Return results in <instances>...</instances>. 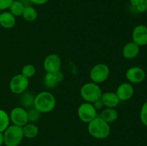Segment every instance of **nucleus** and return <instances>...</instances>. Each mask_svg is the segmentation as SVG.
I'll return each mask as SVG.
<instances>
[{
	"label": "nucleus",
	"instance_id": "obj_25",
	"mask_svg": "<svg viewBox=\"0 0 147 146\" xmlns=\"http://www.w3.org/2000/svg\"><path fill=\"white\" fill-rule=\"evenodd\" d=\"M139 117H140V120L142 124L147 127V102L144 103L143 105L142 106Z\"/></svg>",
	"mask_w": 147,
	"mask_h": 146
},
{
	"label": "nucleus",
	"instance_id": "obj_4",
	"mask_svg": "<svg viewBox=\"0 0 147 146\" xmlns=\"http://www.w3.org/2000/svg\"><path fill=\"white\" fill-rule=\"evenodd\" d=\"M80 96L86 102L93 103V102L100 99L102 90L100 86L96 83L87 82L82 86L80 89Z\"/></svg>",
	"mask_w": 147,
	"mask_h": 146
},
{
	"label": "nucleus",
	"instance_id": "obj_16",
	"mask_svg": "<svg viewBox=\"0 0 147 146\" xmlns=\"http://www.w3.org/2000/svg\"><path fill=\"white\" fill-rule=\"evenodd\" d=\"M16 24L15 17L10 11H3L0 14V25L4 29H11Z\"/></svg>",
	"mask_w": 147,
	"mask_h": 146
},
{
	"label": "nucleus",
	"instance_id": "obj_34",
	"mask_svg": "<svg viewBox=\"0 0 147 146\" xmlns=\"http://www.w3.org/2000/svg\"><path fill=\"white\" fill-rule=\"evenodd\" d=\"M0 14H1V12H0Z\"/></svg>",
	"mask_w": 147,
	"mask_h": 146
},
{
	"label": "nucleus",
	"instance_id": "obj_19",
	"mask_svg": "<svg viewBox=\"0 0 147 146\" xmlns=\"http://www.w3.org/2000/svg\"><path fill=\"white\" fill-rule=\"evenodd\" d=\"M24 137L28 139L34 138L39 133V128L34 123H27L22 127Z\"/></svg>",
	"mask_w": 147,
	"mask_h": 146
},
{
	"label": "nucleus",
	"instance_id": "obj_33",
	"mask_svg": "<svg viewBox=\"0 0 147 146\" xmlns=\"http://www.w3.org/2000/svg\"><path fill=\"white\" fill-rule=\"evenodd\" d=\"M112 146H116V145H112Z\"/></svg>",
	"mask_w": 147,
	"mask_h": 146
},
{
	"label": "nucleus",
	"instance_id": "obj_22",
	"mask_svg": "<svg viewBox=\"0 0 147 146\" xmlns=\"http://www.w3.org/2000/svg\"><path fill=\"white\" fill-rule=\"evenodd\" d=\"M9 115L6 111L0 110V132L4 133L6 129L9 126Z\"/></svg>",
	"mask_w": 147,
	"mask_h": 146
},
{
	"label": "nucleus",
	"instance_id": "obj_32",
	"mask_svg": "<svg viewBox=\"0 0 147 146\" xmlns=\"http://www.w3.org/2000/svg\"><path fill=\"white\" fill-rule=\"evenodd\" d=\"M143 4H144L145 7H146V11H147V0H144V1Z\"/></svg>",
	"mask_w": 147,
	"mask_h": 146
},
{
	"label": "nucleus",
	"instance_id": "obj_13",
	"mask_svg": "<svg viewBox=\"0 0 147 146\" xmlns=\"http://www.w3.org/2000/svg\"><path fill=\"white\" fill-rule=\"evenodd\" d=\"M64 79V74L61 71L56 73L46 72L43 78V82L45 86L48 89L55 87L60 82Z\"/></svg>",
	"mask_w": 147,
	"mask_h": 146
},
{
	"label": "nucleus",
	"instance_id": "obj_31",
	"mask_svg": "<svg viewBox=\"0 0 147 146\" xmlns=\"http://www.w3.org/2000/svg\"><path fill=\"white\" fill-rule=\"evenodd\" d=\"M4 144V134L0 132V146Z\"/></svg>",
	"mask_w": 147,
	"mask_h": 146
},
{
	"label": "nucleus",
	"instance_id": "obj_24",
	"mask_svg": "<svg viewBox=\"0 0 147 146\" xmlns=\"http://www.w3.org/2000/svg\"><path fill=\"white\" fill-rule=\"evenodd\" d=\"M36 72V68L33 64H27L24 65L22 69L21 74L27 78H30L33 77Z\"/></svg>",
	"mask_w": 147,
	"mask_h": 146
},
{
	"label": "nucleus",
	"instance_id": "obj_30",
	"mask_svg": "<svg viewBox=\"0 0 147 146\" xmlns=\"http://www.w3.org/2000/svg\"><path fill=\"white\" fill-rule=\"evenodd\" d=\"M136 7L137 11H139V12H144V11H146V7H145L144 4H139V5L136 6V7Z\"/></svg>",
	"mask_w": 147,
	"mask_h": 146
},
{
	"label": "nucleus",
	"instance_id": "obj_6",
	"mask_svg": "<svg viewBox=\"0 0 147 146\" xmlns=\"http://www.w3.org/2000/svg\"><path fill=\"white\" fill-rule=\"evenodd\" d=\"M78 115L82 122L89 123L97 117V110L90 102H84L80 104L78 109Z\"/></svg>",
	"mask_w": 147,
	"mask_h": 146
},
{
	"label": "nucleus",
	"instance_id": "obj_14",
	"mask_svg": "<svg viewBox=\"0 0 147 146\" xmlns=\"http://www.w3.org/2000/svg\"><path fill=\"white\" fill-rule=\"evenodd\" d=\"M140 47L135 44L134 42H128L123 46L122 50V55L127 60H133L136 58L139 54Z\"/></svg>",
	"mask_w": 147,
	"mask_h": 146
},
{
	"label": "nucleus",
	"instance_id": "obj_12",
	"mask_svg": "<svg viewBox=\"0 0 147 146\" xmlns=\"http://www.w3.org/2000/svg\"><path fill=\"white\" fill-rule=\"evenodd\" d=\"M116 94H117L119 100L122 101L129 100L131 98L134 94V88L133 85L129 82H123L119 84L116 89Z\"/></svg>",
	"mask_w": 147,
	"mask_h": 146
},
{
	"label": "nucleus",
	"instance_id": "obj_9",
	"mask_svg": "<svg viewBox=\"0 0 147 146\" xmlns=\"http://www.w3.org/2000/svg\"><path fill=\"white\" fill-rule=\"evenodd\" d=\"M62 62L57 54H50L45 58L43 67L46 72L56 73L60 71Z\"/></svg>",
	"mask_w": 147,
	"mask_h": 146
},
{
	"label": "nucleus",
	"instance_id": "obj_26",
	"mask_svg": "<svg viewBox=\"0 0 147 146\" xmlns=\"http://www.w3.org/2000/svg\"><path fill=\"white\" fill-rule=\"evenodd\" d=\"M14 0H0V11H4L9 8Z\"/></svg>",
	"mask_w": 147,
	"mask_h": 146
},
{
	"label": "nucleus",
	"instance_id": "obj_11",
	"mask_svg": "<svg viewBox=\"0 0 147 146\" xmlns=\"http://www.w3.org/2000/svg\"><path fill=\"white\" fill-rule=\"evenodd\" d=\"M132 40L139 47L147 44V27L144 24L136 26L132 31Z\"/></svg>",
	"mask_w": 147,
	"mask_h": 146
},
{
	"label": "nucleus",
	"instance_id": "obj_15",
	"mask_svg": "<svg viewBox=\"0 0 147 146\" xmlns=\"http://www.w3.org/2000/svg\"><path fill=\"white\" fill-rule=\"evenodd\" d=\"M103 105L106 107L109 108H114L120 102V100L118 97L116 92H106L102 94L100 97Z\"/></svg>",
	"mask_w": 147,
	"mask_h": 146
},
{
	"label": "nucleus",
	"instance_id": "obj_21",
	"mask_svg": "<svg viewBox=\"0 0 147 146\" xmlns=\"http://www.w3.org/2000/svg\"><path fill=\"white\" fill-rule=\"evenodd\" d=\"M24 7H25V6L20 0H14L9 9L10 12L14 17H20V16L22 15Z\"/></svg>",
	"mask_w": 147,
	"mask_h": 146
},
{
	"label": "nucleus",
	"instance_id": "obj_7",
	"mask_svg": "<svg viewBox=\"0 0 147 146\" xmlns=\"http://www.w3.org/2000/svg\"><path fill=\"white\" fill-rule=\"evenodd\" d=\"M29 86V79L22 74L14 75L9 82V89L13 93L20 94L27 90Z\"/></svg>",
	"mask_w": 147,
	"mask_h": 146
},
{
	"label": "nucleus",
	"instance_id": "obj_23",
	"mask_svg": "<svg viewBox=\"0 0 147 146\" xmlns=\"http://www.w3.org/2000/svg\"><path fill=\"white\" fill-rule=\"evenodd\" d=\"M27 116H28L29 122H31L32 123H36L40 119L41 113L38 111L35 107H32L29 108V110L27 111Z\"/></svg>",
	"mask_w": 147,
	"mask_h": 146
},
{
	"label": "nucleus",
	"instance_id": "obj_8",
	"mask_svg": "<svg viewBox=\"0 0 147 146\" xmlns=\"http://www.w3.org/2000/svg\"><path fill=\"white\" fill-rule=\"evenodd\" d=\"M9 119L13 125L22 127L27 124L29 122L27 111L22 107H17L13 108L10 113Z\"/></svg>",
	"mask_w": 147,
	"mask_h": 146
},
{
	"label": "nucleus",
	"instance_id": "obj_3",
	"mask_svg": "<svg viewBox=\"0 0 147 146\" xmlns=\"http://www.w3.org/2000/svg\"><path fill=\"white\" fill-rule=\"evenodd\" d=\"M4 134V144L6 146H18L24 138L22 127L11 125H9Z\"/></svg>",
	"mask_w": 147,
	"mask_h": 146
},
{
	"label": "nucleus",
	"instance_id": "obj_5",
	"mask_svg": "<svg viewBox=\"0 0 147 146\" xmlns=\"http://www.w3.org/2000/svg\"><path fill=\"white\" fill-rule=\"evenodd\" d=\"M110 74V69L106 64L99 63L92 67L90 72V78L96 84L104 82L108 80Z\"/></svg>",
	"mask_w": 147,
	"mask_h": 146
},
{
	"label": "nucleus",
	"instance_id": "obj_1",
	"mask_svg": "<svg viewBox=\"0 0 147 146\" xmlns=\"http://www.w3.org/2000/svg\"><path fill=\"white\" fill-rule=\"evenodd\" d=\"M88 124V131L89 134L94 138L103 140L109 137L110 135V125L100 116H97Z\"/></svg>",
	"mask_w": 147,
	"mask_h": 146
},
{
	"label": "nucleus",
	"instance_id": "obj_17",
	"mask_svg": "<svg viewBox=\"0 0 147 146\" xmlns=\"http://www.w3.org/2000/svg\"><path fill=\"white\" fill-rule=\"evenodd\" d=\"M35 96L30 92H25L20 94L19 97V102L22 107L25 108H30L34 107V102Z\"/></svg>",
	"mask_w": 147,
	"mask_h": 146
},
{
	"label": "nucleus",
	"instance_id": "obj_20",
	"mask_svg": "<svg viewBox=\"0 0 147 146\" xmlns=\"http://www.w3.org/2000/svg\"><path fill=\"white\" fill-rule=\"evenodd\" d=\"M37 11L32 6H25L24 11H23L22 17L27 21L29 22H32L35 21L37 18Z\"/></svg>",
	"mask_w": 147,
	"mask_h": 146
},
{
	"label": "nucleus",
	"instance_id": "obj_28",
	"mask_svg": "<svg viewBox=\"0 0 147 146\" xmlns=\"http://www.w3.org/2000/svg\"><path fill=\"white\" fill-rule=\"evenodd\" d=\"M49 0H29L31 3L34 4H37V5H42L47 3Z\"/></svg>",
	"mask_w": 147,
	"mask_h": 146
},
{
	"label": "nucleus",
	"instance_id": "obj_29",
	"mask_svg": "<svg viewBox=\"0 0 147 146\" xmlns=\"http://www.w3.org/2000/svg\"><path fill=\"white\" fill-rule=\"evenodd\" d=\"M130 3L131 4L132 6L134 7H136V6L139 5V4H143L144 0H129Z\"/></svg>",
	"mask_w": 147,
	"mask_h": 146
},
{
	"label": "nucleus",
	"instance_id": "obj_2",
	"mask_svg": "<svg viewBox=\"0 0 147 146\" xmlns=\"http://www.w3.org/2000/svg\"><path fill=\"white\" fill-rule=\"evenodd\" d=\"M55 97L50 92H41L34 97V107L41 113H50L55 107Z\"/></svg>",
	"mask_w": 147,
	"mask_h": 146
},
{
	"label": "nucleus",
	"instance_id": "obj_10",
	"mask_svg": "<svg viewBox=\"0 0 147 146\" xmlns=\"http://www.w3.org/2000/svg\"><path fill=\"white\" fill-rule=\"evenodd\" d=\"M126 77L130 83L138 84L142 82L144 80L146 73L142 67L134 66L128 69L126 73Z\"/></svg>",
	"mask_w": 147,
	"mask_h": 146
},
{
	"label": "nucleus",
	"instance_id": "obj_18",
	"mask_svg": "<svg viewBox=\"0 0 147 146\" xmlns=\"http://www.w3.org/2000/svg\"><path fill=\"white\" fill-rule=\"evenodd\" d=\"M100 117L109 124V123H113L117 120L118 117H119V113L114 108L106 107L101 112Z\"/></svg>",
	"mask_w": 147,
	"mask_h": 146
},
{
	"label": "nucleus",
	"instance_id": "obj_27",
	"mask_svg": "<svg viewBox=\"0 0 147 146\" xmlns=\"http://www.w3.org/2000/svg\"><path fill=\"white\" fill-rule=\"evenodd\" d=\"M92 104H93V107H95V109H96V110H101V109L103 108V107H104V105H103V102H102V101H101V100H100V99H99V100H96V101L93 102Z\"/></svg>",
	"mask_w": 147,
	"mask_h": 146
}]
</instances>
